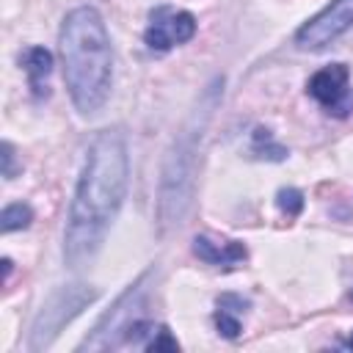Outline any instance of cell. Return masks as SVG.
<instances>
[{
  "mask_svg": "<svg viewBox=\"0 0 353 353\" xmlns=\"http://www.w3.org/2000/svg\"><path fill=\"white\" fill-rule=\"evenodd\" d=\"M130 182V149L121 127H105L94 135L69 204L63 229V259L72 270L94 262L99 254Z\"/></svg>",
  "mask_w": 353,
  "mask_h": 353,
  "instance_id": "6da1fadb",
  "label": "cell"
},
{
  "mask_svg": "<svg viewBox=\"0 0 353 353\" xmlns=\"http://www.w3.org/2000/svg\"><path fill=\"white\" fill-rule=\"evenodd\" d=\"M63 83L80 116L97 113L113 85V47L102 14L91 6L72 8L58 30Z\"/></svg>",
  "mask_w": 353,
  "mask_h": 353,
  "instance_id": "7a4b0ae2",
  "label": "cell"
},
{
  "mask_svg": "<svg viewBox=\"0 0 353 353\" xmlns=\"http://www.w3.org/2000/svg\"><path fill=\"white\" fill-rule=\"evenodd\" d=\"M223 94V77H215L199 97L196 108L190 110L188 121L176 132L163 171H160V193H157V221L160 232H168L171 226H179L185 221V212L193 199V182H196V160H199V143L204 138V130L212 119V110L218 108Z\"/></svg>",
  "mask_w": 353,
  "mask_h": 353,
  "instance_id": "3957f363",
  "label": "cell"
},
{
  "mask_svg": "<svg viewBox=\"0 0 353 353\" xmlns=\"http://www.w3.org/2000/svg\"><path fill=\"white\" fill-rule=\"evenodd\" d=\"M99 298V290L97 287H88V284H63L58 287L47 303L41 306L39 317L33 320V328H30V342L28 347L30 350H44L52 345V339L61 334V328L66 323H72L85 306H91L94 301Z\"/></svg>",
  "mask_w": 353,
  "mask_h": 353,
  "instance_id": "277c9868",
  "label": "cell"
},
{
  "mask_svg": "<svg viewBox=\"0 0 353 353\" xmlns=\"http://www.w3.org/2000/svg\"><path fill=\"white\" fill-rule=\"evenodd\" d=\"M152 273L146 270L135 284H130L121 295H119V301L110 306V312H105L102 314V320L97 323V328H94V334L91 336H85L83 339V350L88 347V350H108V347H116V345H124V334H127V328L135 323V306L141 303V295H143V284H146V279H149Z\"/></svg>",
  "mask_w": 353,
  "mask_h": 353,
  "instance_id": "5b68a950",
  "label": "cell"
},
{
  "mask_svg": "<svg viewBox=\"0 0 353 353\" xmlns=\"http://www.w3.org/2000/svg\"><path fill=\"white\" fill-rule=\"evenodd\" d=\"M350 28H353V0H331L323 11H317L312 19H306L298 28L295 44L301 50L317 52V50H325L328 44H334Z\"/></svg>",
  "mask_w": 353,
  "mask_h": 353,
  "instance_id": "8992f818",
  "label": "cell"
},
{
  "mask_svg": "<svg viewBox=\"0 0 353 353\" xmlns=\"http://www.w3.org/2000/svg\"><path fill=\"white\" fill-rule=\"evenodd\" d=\"M193 36H196V17L190 11H176L171 6H157L149 11L143 41L152 52H168L174 44H185Z\"/></svg>",
  "mask_w": 353,
  "mask_h": 353,
  "instance_id": "52a82bcc",
  "label": "cell"
},
{
  "mask_svg": "<svg viewBox=\"0 0 353 353\" xmlns=\"http://www.w3.org/2000/svg\"><path fill=\"white\" fill-rule=\"evenodd\" d=\"M306 91L314 102H320L328 113L334 116H347L353 110V88H350V69L345 63H331L317 69L309 83Z\"/></svg>",
  "mask_w": 353,
  "mask_h": 353,
  "instance_id": "ba28073f",
  "label": "cell"
},
{
  "mask_svg": "<svg viewBox=\"0 0 353 353\" xmlns=\"http://www.w3.org/2000/svg\"><path fill=\"white\" fill-rule=\"evenodd\" d=\"M193 254L207 262V265H215V268H234L237 262H243L248 256V248L237 240H210L207 234H196L193 237Z\"/></svg>",
  "mask_w": 353,
  "mask_h": 353,
  "instance_id": "9c48e42d",
  "label": "cell"
},
{
  "mask_svg": "<svg viewBox=\"0 0 353 353\" xmlns=\"http://www.w3.org/2000/svg\"><path fill=\"white\" fill-rule=\"evenodd\" d=\"M22 66H25V74H28L30 94L36 99L47 97V77L52 72V52L47 47H28L22 52Z\"/></svg>",
  "mask_w": 353,
  "mask_h": 353,
  "instance_id": "30bf717a",
  "label": "cell"
},
{
  "mask_svg": "<svg viewBox=\"0 0 353 353\" xmlns=\"http://www.w3.org/2000/svg\"><path fill=\"white\" fill-rule=\"evenodd\" d=\"M251 154L259 157V160H270V163L287 160V149L273 141V132L268 127H256L254 130V135H251Z\"/></svg>",
  "mask_w": 353,
  "mask_h": 353,
  "instance_id": "8fae6325",
  "label": "cell"
},
{
  "mask_svg": "<svg viewBox=\"0 0 353 353\" xmlns=\"http://www.w3.org/2000/svg\"><path fill=\"white\" fill-rule=\"evenodd\" d=\"M33 221V210L22 201H14V204H6L3 212H0V232L8 234V232H19V229H28Z\"/></svg>",
  "mask_w": 353,
  "mask_h": 353,
  "instance_id": "7c38bea8",
  "label": "cell"
},
{
  "mask_svg": "<svg viewBox=\"0 0 353 353\" xmlns=\"http://www.w3.org/2000/svg\"><path fill=\"white\" fill-rule=\"evenodd\" d=\"M276 204L287 218H298L303 210V193L298 188H281L276 193Z\"/></svg>",
  "mask_w": 353,
  "mask_h": 353,
  "instance_id": "4fadbf2b",
  "label": "cell"
},
{
  "mask_svg": "<svg viewBox=\"0 0 353 353\" xmlns=\"http://www.w3.org/2000/svg\"><path fill=\"white\" fill-rule=\"evenodd\" d=\"M215 328H218V334H223L226 339H237L240 336V320L232 314V312H226V309H218L215 312Z\"/></svg>",
  "mask_w": 353,
  "mask_h": 353,
  "instance_id": "5bb4252c",
  "label": "cell"
},
{
  "mask_svg": "<svg viewBox=\"0 0 353 353\" xmlns=\"http://www.w3.org/2000/svg\"><path fill=\"white\" fill-rule=\"evenodd\" d=\"M146 350L149 353H160V350H179V342L171 336V331L163 325V328H157V334L146 342Z\"/></svg>",
  "mask_w": 353,
  "mask_h": 353,
  "instance_id": "9a60e30c",
  "label": "cell"
},
{
  "mask_svg": "<svg viewBox=\"0 0 353 353\" xmlns=\"http://www.w3.org/2000/svg\"><path fill=\"white\" fill-rule=\"evenodd\" d=\"M215 306H218V309H226V312H232V314H237V312H245V309L251 306V301L243 298V295H237V292H223V295L215 298Z\"/></svg>",
  "mask_w": 353,
  "mask_h": 353,
  "instance_id": "2e32d148",
  "label": "cell"
},
{
  "mask_svg": "<svg viewBox=\"0 0 353 353\" xmlns=\"http://www.w3.org/2000/svg\"><path fill=\"white\" fill-rule=\"evenodd\" d=\"M3 176L14 179L17 176V152L11 141H3Z\"/></svg>",
  "mask_w": 353,
  "mask_h": 353,
  "instance_id": "e0dca14e",
  "label": "cell"
},
{
  "mask_svg": "<svg viewBox=\"0 0 353 353\" xmlns=\"http://www.w3.org/2000/svg\"><path fill=\"white\" fill-rule=\"evenodd\" d=\"M8 273H11V259L6 256V259H3V279H8Z\"/></svg>",
  "mask_w": 353,
  "mask_h": 353,
  "instance_id": "ac0fdd59",
  "label": "cell"
},
{
  "mask_svg": "<svg viewBox=\"0 0 353 353\" xmlns=\"http://www.w3.org/2000/svg\"><path fill=\"white\" fill-rule=\"evenodd\" d=\"M345 345H347V347H350V350H353V334H350V336H347V342H345Z\"/></svg>",
  "mask_w": 353,
  "mask_h": 353,
  "instance_id": "d6986e66",
  "label": "cell"
}]
</instances>
